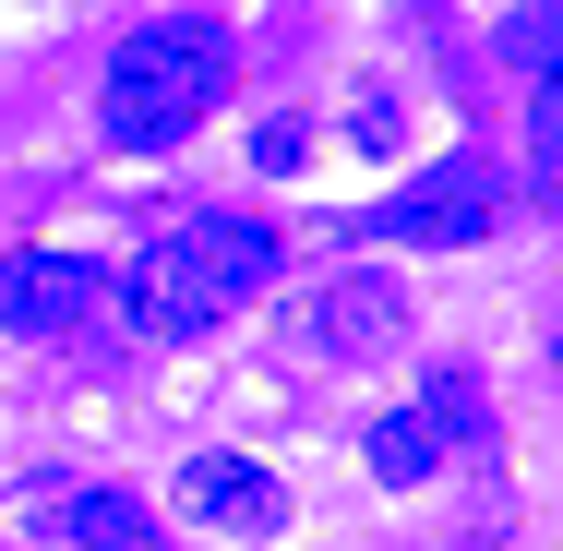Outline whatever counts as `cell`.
I'll return each mask as SVG.
<instances>
[{
	"instance_id": "obj_1",
	"label": "cell",
	"mask_w": 563,
	"mask_h": 551,
	"mask_svg": "<svg viewBox=\"0 0 563 551\" xmlns=\"http://www.w3.org/2000/svg\"><path fill=\"white\" fill-rule=\"evenodd\" d=\"M276 264H288V240L264 217H240V205L228 217H180L168 240H144L120 264V312H132V335H205L240 300H264Z\"/></svg>"
},
{
	"instance_id": "obj_2",
	"label": "cell",
	"mask_w": 563,
	"mask_h": 551,
	"mask_svg": "<svg viewBox=\"0 0 563 551\" xmlns=\"http://www.w3.org/2000/svg\"><path fill=\"white\" fill-rule=\"evenodd\" d=\"M217 97H228V24L217 12H156V24L120 36L109 85H97V132L120 156H168L217 120Z\"/></svg>"
},
{
	"instance_id": "obj_3",
	"label": "cell",
	"mask_w": 563,
	"mask_h": 551,
	"mask_svg": "<svg viewBox=\"0 0 563 551\" xmlns=\"http://www.w3.org/2000/svg\"><path fill=\"white\" fill-rule=\"evenodd\" d=\"M492 228H504V168H492L479 144H455L432 168H408V180L360 217V240H384V252H479Z\"/></svg>"
},
{
	"instance_id": "obj_4",
	"label": "cell",
	"mask_w": 563,
	"mask_h": 551,
	"mask_svg": "<svg viewBox=\"0 0 563 551\" xmlns=\"http://www.w3.org/2000/svg\"><path fill=\"white\" fill-rule=\"evenodd\" d=\"M276 348H288V360H324V372L396 360V348H408V276H396V264H336V276H312V288L288 300Z\"/></svg>"
},
{
	"instance_id": "obj_5",
	"label": "cell",
	"mask_w": 563,
	"mask_h": 551,
	"mask_svg": "<svg viewBox=\"0 0 563 551\" xmlns=\"http://www.w3.org/2000/svg\"><path fill=\"white\" fill-rule=\"evenodd\" d=\"M180 516L192 528H217V540H276L288 528V480L276 467H252V455H180Z\"/></svg>"
},
{
	"instance_id": "obj_6",
	"label": "cell",
	"mask_w": 563,
	"mask_h": 551,
	"mask_svg": "<svg viewBox=\"0 0 563 551\" xmlns=\"http://www.w3.org/2000/svg\"><path fill=\"white\" fill-rule=\"evenodd\" d=\"M109 300V264L97 252H12L0 264V324L12 335H73Z\"/></svg>"
},
{
	"instance_id": "obj_7",
	"label": "cell",
	"mask_w": 563,
	"mask_h": 551,
	"mask_svg": "<svg viewBox=\"0 0 563 551\" xmlns=\"http://www.w3.org/2000/svg\"><path fill=\"white\" fill-rule=\"evenodd\" d=\"M60 540L73 551H156V504H132V492H73V504H60Z\"/></svg>"
},
{
	"instance_id": "obj_8",
	"label": "cell",
	"mask_w": 563,
	"mask_h": 551,
	"mask_svg": "<svg viewBox=\"0 0 563 551\" xmlns=\"http://www.w3.org/2000/svg\"><path fill=\"white\" fill-rule=\"evenodd\" d=\"M372 480H384V492H420V480H444V432H432L420 408H384V420H372Z\"/></svg>"
},
{
	"instance_id": "obj_9",
	"label": "cell",
	"mask_w": 563,
	"mask_h": 551,
	"mask_svg": "<svg viewBox=\"0 0 563 551\" xmlns=\"http://www.w3.org/2000/svg\"><path fill=\"white\" fill-rule=\"evenodd\" d=\"M420 420H432V432L444 443H492V396H479V384H467V372H432V384H420Z\"/></svg>"
},
{
	"instance_id": "obj_10",
	"label": "cell",
	"mask_w": 563,
	"mask_h": 551,
	"mask_svg": "<svg viewBox=\"0 0 563 551\" xmlns=\"http://www.w3.org/2000/svg\"><path fill=\"white\" fill-rule=\"evenodd\" d=\"M528 180H540V205H563V73L528 85Z\"/></svg>"
},
{
	"instance_id": "obj_11",
	"label": "cell",
	"mask_w": 563,
	"mask_h": 551,
	"mask_svg": "<svg viewBox=\"0 0 563 551\" xmlns=\"http://www.w3.org/2000/svg\"><path fill=\"white\" fill-rule=\"evenodd\" d=\"M504 60L540 85V73H563V0H516L504 12Z\"/></svg>"
},
{
	"instance_id": "obj_12",
	"label": "cell",
	"mask_w": 563,
	"mask_h": 551,
	"mask_svg": "<svg viewBox=\"0 0 563 551\" xmlns=\"http://www.w3.org/2000/svg\"><path fill=\"white\" fill-rule=\"evenodd\" d=\"M300 144H312L300 120H264V132H252V168H276V180H288V168H300Z\"/></svg>"
},
{
	"instance_id": "obj_13",
	"label": "cell",
	"mask_w": 563,
	"mask_h": 551,
	"mask_svg": "<svg viewBox=\"0 0 563 551\" xmlns=\"http://www.w3.org/2000/svg\"><path fill=\"white\" fill-rule=\"evenodd\" d=\"M552 360H563V335H552Z\"/></svg>"
}]
</instances>
